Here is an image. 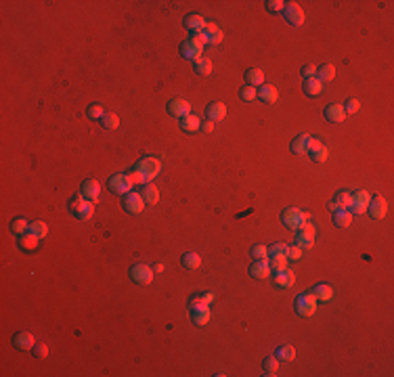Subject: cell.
Masks as SVG:
<instances>
[{
  "mask_svg": "<svg viewBox=\"0 0 394 377\" xmlns=\"http://www.w3.org/2000/svg\"><path fill=\"white\" fill-rule=\"evenodd\" d=\"M69 210H72V214L76 218L80 220H88L90 216H93L95 212V201L86 199L82 193H78V195H74L72 199H69Z\"/></svg>",
  "mask_w": 394,
  "mask_h": 377,
  "instance_id": "cell-1",
  "label": "cell"
},
{
  "mask_svg": "<svg viewBox=\"0 0 394 377\" xmlns=\"http://www.w3.org/2000/svg\"><path fill=\"white\" fill-rule=\"evenodd\" d=\"M308 220H310L308 214L298 210V208H285L283 212H281V222H283L285 227L291 229V231H298L302 224L308 222Z\"/></svg>",
  "mask_w": 394,
  "mask_h": 377,
  "instance_id": "cell-2",
  "label": "cell"
},
{
  "mask_svg": "<svg viewBox=\"0 0 394 377\" xmlns=\"http://www.w3.org/2000/svg\"><path fill=\"white\" fill-rule=\"evenodd\" d=\"M315 237H317V229H315V224L308 220L296 231V246L302 250H308L315 246Z\"/></svg>",
  "mask_w": 394,
  "mask_h": 377,
  "instance_id": "cell-3",
  "label": "cell"
},
{
  "mask_svg": "<svg viewBox=\"0 0 394 377\" xmlns=\"http://www.w3.org/2000/svg\"><path fill=\"white\" fill-rule=\"evenodd\" d=\"M294 310L300 317H312L317 310V298L312 293H300L294 302Z\"/></svg>",
  "mask_w": 394,
  "mask_h": 377,
  "instance_id": "cell-4",
  "label": "cell"
},
{
  "mask_svg": "<svg viewBox=\"0 0 394 377\" xmlns=\"http://www.w3.org/2000/svg\"><path fill=\"white\" fill-rule=\"evenodd\" d=\"M371 201V195L365 191V189H359L355 193H350V206H348V212L352 216H357V214H365L367 206Z\"/></svg>",
  "mask_w": 394,
  "mask_h": 377,
  "instance_id": "cell-5",
  "label": "cell"
},
{
  "mask_svg": "<svg viewBox=\"0 0 394 377\" xmlns=\"http://www.w3.org/2000/svg\"><path fill=\"white\" fill-rule=\"evenodd\" d=\"M134 170H138L140 174H143V178H145V182H151L157 174H159V170H161V164H159V159H155V157H143L138 161V164L134 166Z\"/></svg>",
  "mask_w": 394,
  "mask_h": 377,
  "instance_id": "cell-6",
  "label": "cell"
},
{
  "mask_svg": "<svg viewBox=\"0 0 394 377\" xmlns=\"http://www.w3.org/2000/svg\"><path fill=\"white\" fill-rule=\"evenodd\" d=\"M107 187L114 195H126V193H130V189L134 187V182L130 180L128 174H116L107 180Z\"/></svg>",
  "mask_w": 394,
  "mask_h": 377,
  "instance_id": "cell-7",
  "label": "cell"
},
{
  "mask_svg": "<svg viewBox=\"0 0 394 377\" xmlns=\"http://www.w3.org/2000/svg\"><path fill=\"white\" fill-rule=\"evenodd\" d=\"M130 279H132L136 285H151L153 281V274L155 270L149 268L147 264H134V266H130Z\"/></svg>",
  "mask_w": 394,
  "mask_h": 377,
  "instance_id": "cell-8",
  "label": "cell"
},
{
  "mask_svg": "<svg viewBox=\"0 0 394 377\" xmlns=\"http://www.w3.org/2000/svg\"><path fill=\"white\" fill-rule=\"evenodd\" d=\"M283 15H285V21L289 25H294V27H300L302 23H304V19H306L304 11H302V6L296 4V2H285Z\"/></svg>",
  "mask_w": 394,
  "mask_h": 377,
  "instance_id": "cell-9",
  "label": "cell"
},
{
  "mask_svg": "<svg viewBox=\"0 0 394 377\" xmlns=\"http://www.w3.org/2000/svg\"><path fill=\"white\" fill-rule=\"evenodd\" d=\"M367 212H369V216L373 220H384V218H386V214H388V201L384 199L382 195H373L371 201H369V206H367Z\"/></svg>",
  "mask_w": 394,
  "mask_h": 377,
  "instance_id": "cell-10",
  "label": "cell"
},
{
  "mask_svg": "<svg viewBox=\"0 0 394 377\" xmlns=\"http://www.w3.org/2000/svg\"><path fill=\"white\" fill-rule=\"evenodd\" d=\"M122 206H124V210L128 212V214H132V216H136V214H140L145 210V201H143V197H140V193H126L124 195V201H122Z\"/></svg>",
  "mask_w": 394,
  "mask_h": 377,
  "instance_id": "cell-11",
  "label": "cell"
},
{
  "mask_svg": "<svg viewBox=\"0 0 394 377\" xmlns=\"http://www.w3.org/2000/svg\"><path fill=\"white\" fill-rule=\"evenodd\" d=\"M168 114L172 116V118H176V120H183V118H187L189 114H191V103L187 99H172L168 103Z\"/></svg>",
  "mask_w": 394,
  "mask_h": 377,
  "instance_id": "cell-12",
  "label": "cell"
},
{
  "mask_svg": "<svg viewBox=\"0 0 394 377\" xmlns=\"http://www.w3.org/2000/svg\"><path fill=\"white\" fill-rule=\"evenodd\" d=\"M180 55L195 63V61L201 59V55H204V46H201L199 42H195V40L189 38V40H185V42L180 44Z\"/></svg>",
  "mask_w": 394,
  "mask_h": 377,
  "instance_id": "cell-13",
  "label": "cell"
},
{
  "mask_svg": "<svg viewBox=\"0 0 394 377\" xmlns=\"http://www.w3.org/2000/svg\"><path fill=\"white\" fill-rule=\"evenodd\" d=\"M308 155H310L312 161H317V164H323V161L327 159L329 151H327V147L323 145L319 138H312V140H310V147H308Z\"/></svg>",
  "mask_w": 394,
  "mask_h": 377,
  "instance_id": "cell-14",
  "label": "cell"
},
{
  "mask_svg": "<svg viewBox=\"0 0 394 377\" xmlns=\"http://www.w3.org/2000/svg\"><path fill=\"white\" fill-rule=\"evenodd\" d=\"M13 346L17 350H32L36 346V340H34V335L29 331H21V333L13 335Z\"/></svg>",
  "mask_w": 394,
  "mask_h": 377,
  "instance_id": "cell-15",
  "label": "cell"
},
{
  "mask_svg": "<svg viewBox=\"0 0 394 377\" xmlns=\"http://www.w3.org/2000/svg\"><path fill=\"white\" fill-rule=\"evenodd\" d=\"M225 116H227V105L220 103V101H214V103H210L206 107V118L210 122H220L225 120Z\"/></svg>",
  "mask_w": 394,
  "mask_h": 377,
  "instance_id": "cell-16",
  "label": "cell"
},
{
  "mask_svg": "<svg viewBox=\"0 0 394 377\" xmlns=\"http://www.w3.org/2000/svg\"><path fill=\"white\" fill-rule=\"evenodd\" d=\"M277 97H279V93H277V88L272 86V84H262V86H258L256 88V99H260L262 103H275L277 101Z\"/></svg>",
  "mask_w": 394,
  "mask_h": 377,
  "instance_id": "cell-17",
  "label": "cell"
},
{
  "mask_svg": "<svg viewBox=\"0 0 394 377\" xmlns=\"http://www.w3.org/2000/svg\"><path fill=\"white\" fill-rule=\"evenodd\" d=\"M206 19L201 17V15H197V13H191V15H187L185 17V21H183V25L189 29L191 34H195V32H204V27H206Z\"/></svg>",
  "mask_w": 394,
  "mask_h": 377,
  "instance_id": "cell-18",
  "label": "cell"
},
{
  "mask_svg": "<svg viewBox=\"0 0 394 377\" xmlns=\"http://www.w3.org/2000/svg\"><path fill=\"white\" fill-rule=\"evenodd\" d=\"M323 114H325V120L331 122V124H340V122H344V118H346L344 107H342V105H336V103L327 105Z\"/></svg>",
  "mask_w": 394,
  "mask_h": 377,
  "instance_id": "cell-19",
  "label": "cell"
},
{
  "mask_svg": "<svg viewBox=\"0 0 394 377\" xmlns=\"http://www.w3.org/2000/svg\"><path fill=\"white\" fill-rule=\"evenodd\" d=\"M310 140H312V136H308V134H298L294 140H291V145H289L291 153H296V155H304V153H308Z\"/></svg>",
  "mask_w": 394,
  "mask_h": 377,
  "instance_id": "cell-20",
  "label": "cell"
},
{
  "mask_svg": "<svg viewBox=\"0 0 394 377\" xmlns=\"http://www.w3.org/2000/svg\"><path fill=\"white\" fill-rule=\"evenodd\" d=\"M250 274H252L254 279H268L270 274H272V270H270V266H268V260H256V262L250 266Z\"/></svg>",
  "mask_w": 394,
  "mask_h": 377,
  "instance_id": "cell-21",
  "label": "cell"
},
{
  "mask_svg": "<svg viewBox=\"0 0 394 377\" xmlns=\"http://www.w3.org/2000/svg\"><path fill=\"white\" fill-rule=\"evenodd\" d=\"M80 193L86 197V199H90V201H97L99 199V195H101V185L97 180H93V178H88V180H84L82 182V189H80Z\"/></svg>",
  "mask_w": 394,
  "mask_h": 377,
  "instance_id": "cell-22",
  "label": "cell"
},
{
  "mask_svg": "<svg viewBox=\"0 0 394 377\" xmlns=\"http://www.w3.org/2000/svg\"><path fill=\"white\" fill-rule=\"evenodd\" d=\"M214 298H216V295L210 293V291H206V293H193L189 298V308L193 310V308H199V306H210V304L214 302Z\"/></svg>",
  "mask_w": 394,
  "mask_h": 377,
  "instance_id": "cell-23",
  "label": "cell"
},
{
  "mask_svg": "<svg viewBox=\"0 0 394 377\" xmlns=\"http://www.w3.org/2000/svg\"><path fill=\"white\" fill-rule=\"evenodd\" d=\"M272 281H275V285H279V287H291L294 281H296V274L291 272L289 268L277 270V272H272Z\"/></svg>",
  "mask_w": 394,
  "mask_h": 377,
  "instance_id": "cell-24",
  "label": "cell"
},
{
  "mask_svg": "<svg viewBox=\"0 0 394 377\" xmlns=\"http://www.w3.org/2000/svg\"><path fill=\"white\" fill-rule=\"evenodd\" d=\"M140 197H143L145 206H153L159 199V191H157V187L151 185V182H147V185H143V189H140Z\"/></svg>",
  "mask_w": 394,
  "mask_h": 377,
  "instance_id": "cell-25",
  "label": "cell"
},
{
  "mask_svg": "<svg viewBox=\"0 0 394 377\" xmlns=\"http://www.w3.org/2000/svg\"><path fill=\"white\" fill-rule=\"evenodd\" d=\"M191 321H193L197 327H204V325L210 323V308L208 306H199L191 310Z\"/></svg>",
  "mask_w": 394,
  "mask_h": 377,
  "instance_id": "cell-26",
  "label": "cell"
},
{
  "mask_svg": "<svg viewBox=\"0 0 394 377\" xmlns=\"http://www.w3.org/2000/svg\"><path fill=\"white\" fill-rule=\"evenodd\" d=\"M204 32L208 34V38H210V44H220L222 42V38H225V34H222V29L214 23V21H208L206 23V27H204Z\"/></svg>",
  "mask_w": 394,
  "mask_h": 377,
  "instance_id": "cell-27",
  "label": "cell"
},
{
  "mask_svg": "<svg viewBox=\"0 0 394 377\" xmlns=\"http://www.w3.org/2000/svg\"><path fill=\"white\" fill-rule=\"evenodd\" d=\"M323 82L321 80H317V78H308V80H304V93L308 95V97H321L323 95Z\"/></svg>",
  "mask_w": 394,
  "mask_h": 377,
  "instance_id": "cell-28",
  "label": "cell"
},
{
  "mask_svg": "<svg viewBox=\"0 0 394 377\" xmlns=\"http://www.w3.org/2000/svg\"><path fill=\"white\" fill-rule=\"evenodd\" d=\"M246 84L248 86H254V88L262 86V84H264V74H262L260 69H256V67L248 69L246 71Z\"/></svg>",
  "mask_w": 394,
  "mask_h": 377,
  "instance_id": "cell-29",
  "label": "cell"
},
{
  "mask_svg": "<svg viewBox=\"0 0 394 377\" xmlns=\"http://www.w3.org/2000/svg\"><path fill=\"white\" fill-rule=\"evenodd\" d=\"M180 124V130L183 132H187V134H191V132H197L199 130V126H201V122H199V118L197 116H187V118H183L178 122Z\"/></svg>",
  "mask_w": 394,
  "mask_h": 377,
  "instance_id": "cell-30",
  "label": "cell"
},
{
  "mask_svg": "<svg viewBox=\"0 0 394 377\" xmlns=\"http://www.w3.org/2000/svg\"><path fill=\"white\" fill-rule=\"evenodd\" d=\"M333 224H336V227H340V229H348L350 224H352V214H350L348 210H338V212H333Z\"/></svg>",
  "mask_w": 394,
  "mask_h": 377,
  "instance_id": "cell-31",
  "label": "cell"
},
{
  "mask_svg": "<svg viewBox=\"0 0 394 377\" xmlns=\"http://www.w3.org/2000/svg\"><path fill=\"white\" fill-rule=\"evenodd\" d=\"M17 241H19V248L25 250V251H34L38 248V243H40V239L36 235H32V233H25V235H21Z\"/></svg>",
  "mask_w": 394,
  "mask_h": 377,
  "instance_id": "cell-32",
  "label": "cell"
},
{
  "mask_svg": "<svg viewBox=\"0 0 394 377\" xmlns=\"http://www.w3.org/2000/svg\"><path fill=\"white\" fill-rule=\"evenodd\" d=\"M315 78H317V80H321L323 84H325V82H331V80L336 78V67L329 65V63L321 65V67H317V76H315Z\"/></svg>",
  "mask_w": 394,
  "mask_h": 377,
  "instance_id": "cell-33",
  "label": "cell"
},
{
  "mask_svg": "<svg viewBox=\"0 0 394 377\" xmlns=\"http://www.w3.org/2000/svg\"><path fill=\"white\" fill-rule=\"evenodd\" d=\"M183 266L187 270H197L201 266V256H199V253H195V251L185 253V256H183Z\"/></svg>",
  "mask_w": 394,
  "mask_h": 377,
  "instance_id": "cell-34",
  "label": "cell"
},
{
  "mask_svg": "<svg viewBox=\"0 0 394 377\" xmlns=\"http://www.w3.org/2000/svg\"><path fill=\"white\" fill-rule=\"evenodd\" d=\"M315 298L319 300V302H327V300H331L333 298V289H331V285H317L315 289L310 291Z\"/></svg>",
  "mask_w": 394,
  "mask_h": 377,
  "instance_id": "cell-35",
  "label": "cell"
},
{
  "mask_svg": "<svg viewBox=\"0 0 394 377\" xmlns=\"http://www.w3.org/2000/svg\"><path fill=\"white\" fill-rule=\"evenodd\" d=\"M25 231H29V222L25 220V218H13L11 220V233H15L17 237H21V235H25Z\"/></svg>",
  "mask_w": 394,
  "mask_h": 377,
  "instance_id": "cell-36",
  "label": "cell"
},
{
  "mask_svg": "<svg viewBox=\"0 0 394 377\" xmlns=\"http://www.w3.org/2000/svg\"><path fill=\"white\" fill-rule=\"evenodd\" d=\"M29 233H32V235H36L38 239H44V237L48 235V227H46V222H42V220H34V222H29Z\"/></svg>",
  "mask_w": 394,
  "mask_h": 377,
  "instance_id": "cell-37",
  "label": "cell"
},
{
  "mask_svg": "<svg viewBox=\"0 0 394 377\" xmlns=\"http://www.w3.org/2000/svg\"><path fill=\"white\" fill-rule=\"evenodd\" d=\"M275 356H277V361L289 363V361H294L296 350H294V346H279V348H277V352H275Z\"/></svg>",
  "mask_w": 394,
  "mask_h": 377,
  "instance_id": "cell-38",
  "label": "cell"
},
{
  "mask_svg": "<svg viewBox=\"0 0 394 377\" xmlns=\"http://www.w3.org/2000/svg\"><path fill=\"white\" fill-rule=\"evenodd\" d=\"M99 122H101V126H103L105 130H116L120 126V118L116 114H111V111H105V116L101 118Z\"/></svg>",
  "mask_w": 394,
  "mask_h": 377,
  "instance_id": "cell-39",
  "label": "cell"
},
{
  "mask_svg": "<svg viewBox=\"0 0 394 377\" xmlns=\"http://www.w3.org/2000/svg\"><path fill=\"white\" fill-rule=\"evenodd\" d=\"M193 67H195V74H199V76H208L210 71H212V61H210L208 57H201V59H197L195 63H193Z\"/></svg>",
  "mask_w": 394,
  "mask_h": 377,
  "instance_id": "cell-40",
  "label": "cell"
},
{
  "mask_svg": "<svg viewBox=\"0 0 394 377\" xmlns=\"http://www.w3.org/2000/svg\"><path fill=\"white\" fill-rule=\"evenodd\" d=\"M338 203V208L340 210H348V206H350V193L348 191H338L336 193V199H333Z\"/></svg>",
  "mask_w": 394,
  "mask_h": 377,
  "instance_id": "cell-41",
  "label": "cell"
},
{
  "mask_svg": "<svg viewBox=\"0 0 394 377\" xmlns=\"http://www.w3.org/2000/svg\"><path fill=\"white\" fill-rule=\"evenodd\" d=\"M287 253V246L285 243H275V246L268 248V258H283Z\"/></svg>",
  "mask_w": 394,
  "mask_h": 377,
  "instance_id": "cell-42",
  "label": "cell"
},
{
  "mask_svg": "<svg viewBox=\"0 0 394 377\" xmlns=\"http://www.w3.org/2000/svg\"><path fill=\"white\" fill-rule=\"evenodd\" d=\"M277 369H279V361H277V356L275 359H266L264 363H262V371H264V375H275L277 373Z\"/></svg>",
  "mask_w": 394,
  "mask_h": 377,
  "instance_id": "cell-43",
  "label": "cell"
},
{
  "mask_svg": "<svg viewBox=\"0 0 394 377\" xmlns=\"http://www.w3.org/2000/svg\"><path fill=\"white\" fill-rule=\"evenodd\" d=\"M268 266H270L272 272L285 270V268H287V258H285V256H283V258H268Z\"/></svg>",
  "mask_w": 394,
  "mask_h": 377,
  "instance_id": "cell-44",
  "label": "cell"
},
{
  "mask_svg": "<svg viewBox=\"0 0 394 377\" xmlns=\"http://www.w3.org/2000/svg\"><path fill=\"white\" fill-rule=\"evenodd\" d=\"M105 116V109H103V105H99V103H93L88 107V118L90 120H101Z\"/></svg>",
  "mask_w": 394,
  "mask_h": 377,
  "instance_id": "cell-45",
  "label": "cell"
},
{
  "mask_svg": "<svg viewBox=\"0 0 394 377\" xmlns=\"http://www.w3.org/2000/svg\"><path fill=\"white\" fill-rule=\"evenodd\" d=\"M239 97H241V101H246V103H250V101H254L256 99V88L254 86H244L241 88V93H239Z\"/></svg>",
  "mask_w": 394,
  "mask_h": 377,
  "instance_id": "cell-46",
  "label": "cell"
},
{
  "mask_svg": "<svg viewBox=\"0 0 394 377\" xmlns=\"http://www.w3.org/2000/svg\"><path fill=\"white\" fill-rule=\"evenodd\" d=\"M250 253H252V256H254L256 260H266V258H268V248H266V246H254Z\"/></svg>",
  "mask_w": 394,
  "mask_h": 377,
  "instance_id": "cell-47",
  "label": "cell"
},
{
  "mask_svg": "<svg viewBox=\"0 0 394 377\" xmlns=\"http://www.w3.org/2000/svg\"><path fill=\"white\" fill-rule=\"evenodd\" d=\"M342 107H344L346 114H357V111L361 109V101H359V99H348Z\"/></svg>",
  "mask_w": 394,
  "mask_h": 377,
  "instance_id": "cell-48",
  "label": "cell"
},
{
  "mask_svg": "<svg viewBox=\"0 0 394 377\" xmlns=\"http://www.w3.org/2000/svg\"><path fill=\"white\" fill-rule=\"evenodd\" d=\"M266 8H268L270 13H281V11L285 8V2H283V0H268V2H266Z\"/></svg>",
  "mask_w": 394,
  "mask_h": 377,
  "instance_id": "cell-49",
  "label": "cell"
},
{
  "mask_svg": "<svg viewBox=\"0 0 394 377\" xmlns=\"http://www.w3.org/2000/svg\"><path fill=\"white\" fill-rule=\"evenodd\" d=\"M285 258H287V260H300V258H302V248H298V246H287Z\"/></svg>",
  "mask_w": 394,
  "mask_h": 377,
  "instance_id": "cell-50",
  "label": "cell"
},
{
  "mask_svg": "<svg viewBox=\"0 0 394 377\" xmlns=\"http://www.w3.org/2000/svg\"><path fill=\"white\" fill-rule=\"evenodd\" d=\"M128 176H130V180H132L134 185H140V187H143V185H147V182H145V178H143V174H140L138 170H134V168L130 170V174H128Z\"/></svg>",
  "mask_w": 394,
  "mask_h": 377,
  "instance_id": "cell-51",
  "label": "cell"
},
{
  "mask_svg": "<svg viewBox=\"0 0 394 377\" xmlns=\"http://www.w3.org/2000/svg\"><path fill=\"white\" fill-rule=\"evenodd\" d=\"M191 40H195V42H199L201 46L210 44V38H208V34H206V32H195V34H191Z\"/></svg>",
  "mask_w": 394,
  "mask_h": 377,
  "instance_id": "cell-52",
  "label": "cell"
},
{
  "mask_svg": "<svg viewBox=\"0 0 394 377\" xmlns=\"http://www.w3.org/2000/svg\"><path fill=\"white\" fill-rule=\"evenodd\" d=\"M302 76H304L306 80H308V78H315V76H317V67L310 65V63L304 65V67H302Z\"/></svg>",
  "mask_w": 394,
  "mask_h": 377,
  "instance_id": "cell-53",
  "label": "cell"
},
{
  "mask_svg": "<svg viewBox=\"0 0 394 377\" xmlns=\"http://www.w3.org/2000/svg\"><path fill=\"white\" fill-rule=\"evenodd\" d=\"M46 354H48V348H46V346H42V344H40V346H34V356H36V359H44Z\"/></svg>",
  "mask_w": 394,
  "mask_h": 377,
  "instance_id": "cell-54",
  "label": "cell"
},
{
  "mask_svg": "<svg viewBox=\"0 0 394 377\" xmlns=\"http://www.w3.org/2000/svg\"><path fill=\"white\" fill-rule=\"evenodd\" d=\"M199 130H201V132H206V134H208V132L214 130V122H210V120H208V122H204V124L199 126Z\"/></svg>",
  "mask_w": 394,
  "mask_h": 377,
  "instance_id": "cell-55",
  "label": "cell"
},
{
  "mask_svg": "<svg viewBox=\"0 0 394 377\" xmlns=\"http://www.w3.org/2000/svg\"><path fill=\"white\" fill-rule=\"evenodd\" d=\"M329 210H331V212H338V210H340V208H338V203H336V201H331V203H329Z\"/></svg>",
  "mask_w": 394,
  "mask_h": 377,
  "instance_id": "cell-56",
  "label": "cell"
},
{
  "mask_svg": "<svg viewBox=\"0 0 394 377\" xmlns=\"http://www.w3.org/2000/svg\"><path fill=\"white\" fill-rule=\"evenodd\" d=\"M153 270H155V272H161V270H164V264H155Z\"/></svg>",
  "mask_w": 394,
  "mask_h": 377,
  "instance_id": "cell-57",
  "label": "cell"
}]
</instances>
